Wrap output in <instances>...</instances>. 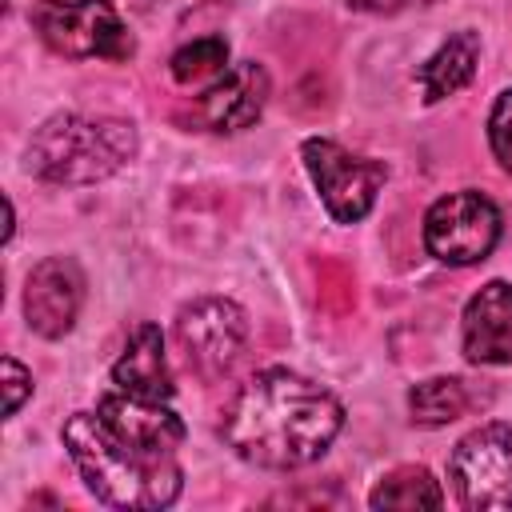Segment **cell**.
Returning a JSON list of instances; mask_svg holds the SVG:
<instances>
[{"instance_id": "cell-16", "label": "cell", "mask_w": 512, "mask_h": 512, "mask_svg": "<svg viewBox=\"0 0 512 512\" xmlns=\"http://www.w3.org/2000/svg\"><path fill=\"white\" fill-rule=\"evenodd\" d=\"M368 504L372 508H400V512H412V508H440L444 504V492L436 484V476L420 464H400L392 468L372 492H368Z\"/></svg>"}, {"instance_id": "cell-5", "label": "cell", "mask_w": 512, "mask_h": 512, "mask_svg": "<svg viewBox=\"0 0 512 512\" xmlns=\"http://www.w3.org/2000/svg\"><path fill=\"white\" fill-rule=\"evenodd\" d=\"M448 480L456 504L468 512L512 508V428L492 420L460 436L448 456Z\"/></svg>"}, {"instance_id": "cell-7", "label": "cell", "mask_w": 512, "mask_h": 512, "mask_svg": "<svg viewBox=\"0 0 512 512\" xmlns=\"http://www.w3.org/2000/svg\"><path fill=\"white\" fill-rule=\"evenodd\" d=\"M500 240V208L476 192H448L424 212V248L452 268L488 260V252Z\"/></svg>"}, {"instance_id": "cell-6", "label": "cell", "mask_w": 512, "mask_h": 512, "mask_svg": "<svg viewBox=\"0 0 512 512\" xmlns=\"http://www.w3.org/2000/svg\"><path fill=\"white\" fill-rule=\"evenodd\" d=\"M300 156H304V168H308V176H312V184H316V192H320V200L336 224H356L372 212L376 192L388 180L384 160L352 156L336 140H320V136L304 140Z\"/></svg>"}, {"instance_id": "cell-15", "label": "cell", "mask_w": 512, "mask_h": 512, "mask_svg": "<svg viewBox=\"0 0 512 512\" xmlns=\"http://www.w3.org/2000/svg\"><path fill=\"white\" fill-rule=\"evenodd\" d=\"M472 404H476V396H472L468 384L456 380V376H432V380L412 384V392H408V412H412V420L424 424V428L452 424V420H460Z\"/></svg>"}, {"instance_id": "cell-21", "label": "cell", "mask_w": 512, "mask_h": 512, "mask_svg": "<svg viewBox=\"0 0 512 512\" xmlns=\"http://www.w3.org/2000/svg\"><path fill=\"white\" fill-rule=\"evenodd\" d=\"M420 4H432V0H420Z\"/></svg>"}, {"instance_id": "cell-3", "label": "cell", "mask_w": 512, "mask_h": 512, "mask_svg": "<svg viewBox=\"0 0 512 512\" xmlns=\"http://www.w3.org/2000/svg\"><path fill=\"white\" fill-rule=\"evenodd\" d=\"M136 144V128L120 116L56 112L32 132L24 168L44 184L84 188L120 172L136 156Z\"/></svg>"}, {"instance_id": "cell-2", "label": "cell", "mask_w": 512, "mask_h": 512, "mask_svg": "<svg viewBox=\"0 0 512 512\" xmlns=\"http://www.w3.org/2000/svg\"><path fill=\"white\" fill-rule=\"evenodd\" d=\"M60 440L84 480V488L108 508H168L184 488V472L172 452L124 440L100 412H72Z\"/></svg>"}, {"instance_id": "cell-18", "label": "cell", "mask_w": 512, "mask_h": 512, "mask_svg": "<svg viewBox=\"0 0 512 512\" xmlns=\"http://www.w3.org/2000/svg\"><path fill=\"white\" fill-rule=\"evenodd\" d=\"M488 144H492L496 164L512 176V88H504L488 112Z\"/></svg>"}, {"instance_id": "cell-10", "label": "cell", "mask_w": 512, "mask_h": 512, "mask_svg": "<svg viewBox=\"0 0 512 512\" xmlns=\"http://www.w3.org/2000/svg\"><path fill=\"white\" fill-rule=\"evenodd\" d=\"M268 104V72L256 60L232 64L196 104H192V124L204 132H240L260 120Z\"/></svg>"}, {"instance_id": "cell-17", "label": "cell", "mask_w": 512, "mask_h": 512, "mask_svg": "<svg viewBox=\"0 0 512 512\" xmlns=\"http://www.w3.org/2000/svg\"><path fill=\"white\" fill-rule=\"evenodd\" d=\"M224 64H228V40L224 36H200L168 60L176 84H196L204 76H216V72H224Z\"/></svg>"}, {"instance_id": "cell-8", "label": "cell", "mask_w": 512, "mask_h": 512, "mask_svg": "<svg viewBox=\"0 0 512 512\" xmlns=\"http://www.w3.org/2000/svg\"><path fill=\"white\" fill-rule=\"evenodd\" d=\"M176 344H180L188 368L212 384V380L228 376L232 364L240 360V352L248 344V320H244L240 304H232L224 296H200L180 308Z\"/></svg>"}, {"instance_id": "cell-9", "label": "cell", "mask_w": 512, "mask_h": 512, "mask_svg": "<svg viewBox=\"0 0 512 512\" xmlns=\"http://www.w3.org/2000/svg\"><path fill=\"white\" fill-rule=\"evenodd\" d=\"M80 304H84V276H80L76 260L48 256L28 272V280H24V316H28V328L36 336L60 340L64 332H72Z\"/></svg>"}, {"instance_id": "cell-13", "label": "cell", "mask_w": 512, "mask_h": 512, "mask_svg": "<svg viewBox=\"0 0 512 512\" xmlns=\"http://www.w3.org/2000/svg\"><path fill=\"white\" fill-rule=\"evenodd\" d=\"M112 384L132 392V396H148V400H168L176 392L172 372H168V356H164V336L156 324H136L120 360L112 364Z\"/></svg>"}, {"instance_id": "cell-20", "label": "cell", "mask_w": 512, "mask_h": 512, "mask_svg": "<svg viewBox=\"0 0 512 512\" xmlns=\"http://www.w3.org/2000/svg\"><path fill=\"white\" fill-rule=\"evenodd\" d=\"M412 4H420V0H348V8H356V12H404V8H412Z\"/></svg>"}, {"instance_id": "cell-11", "label": "cell", "mask_w": 512, "mask_h": 512, "mask_svg": "<svg viewBox=\"0 0 512 512\" xmlns=\"http://www.w3.org/2000/svg\"><path fill=\"white\" fill-rule=\"evenodd\" d=\"M460 348L472 364H512V284L488 280L464 304Z\"/></svg>"}, {"instance_id": "cell-1", "label": "cell", "mask_w": 512, "mask_h": 512, "mask_svg": "<svg viewBox=\"0 0 512 512\" xmlns=\"http://www.w3.org/2000/svg\"><path fill=\"white\" fill-rule=\"evenodd\" d=\"M344 428V404L316 380L264 368L256 372L224 408V444L256 468H304L328 452Z\"/></svg>"}, {"instance_id": "cell-19", "label": "cell", "mask_w": 512, "mask_h": 512, "mask_svg": "<svg viewBox=\"0 0 512 512\" xmlns=\"http://www.w3.org/2000/svg\"><path fill=\"white\" fill-rule=\"evenodd\" d=\"M28 392H32V372L16 356H4V416H16Z\"/></svg>"}, {"instance_id": "cell-4", "label": "cell", "mask_w": 512, "mask_h": 512, "mask_svg": "<svg viewBox=\"0 0 512 512\" xmlns=\"http://www.w3.org/2000/svg\"><path fill=\"white\" fill-rule=\"evenodd\" d=\"M28 24L64 60H128L136 52L132 32L108 0H36Z\"/></svg>"}, {"instance_id": "cell-12", "label": "cell", "mask_w": 512, "mask_h": 512, "mask_svg": "<svg viewBox=\"0 0 512 512\" xmlns=\"http://www.w3.org/2000/svg\"><path fill=\"white\" fill-rule=\"evenodd\" d=\"M96 412L132 444H144V448H160V452H172L180 440H184V420L164 408V400H148V396H132V392H108L100 396Z\"/></svg>"}, {"instance_id": "cell-14", "label": "cell", "mask_w": 512, "mask_h": 512, "mask_svg": "<svg viewBox=\"0 0 512 512\" xmlns=\"http://www.w3.org/2000/svg\"><path fill=\"white\" fill-rule=\"evenodd\" d=\"M476 64H480V36L476 32H456L448 36L424 64H420V92H424V104H436L452 92H460L472 76H476Z\"/></svg>"}]
</instances>
